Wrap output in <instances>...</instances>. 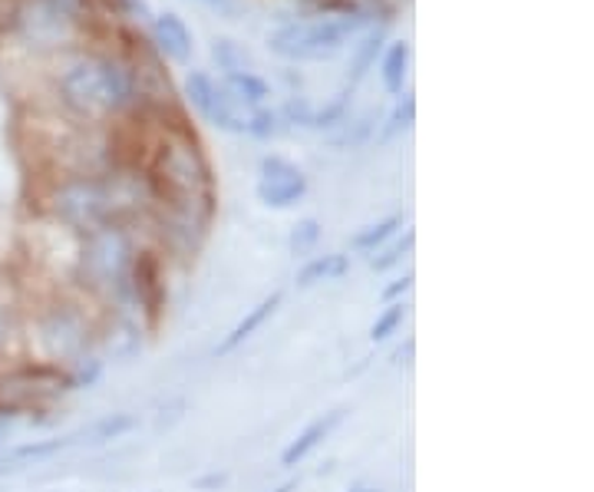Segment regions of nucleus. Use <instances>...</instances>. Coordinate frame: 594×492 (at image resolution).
Returning <instances> with one entry per match:
<instances>
[{"mask_svg":"<svg viewBox=\"0 0 594 492\" xmlns=\"http://www.w3.org/2000/svg\"><path fill=\"white\" fill-rule=\"evenodd\" d=\"M145 320L132 311H116L106 307L100 314V327H96V354L103 361H129L142 351V338H145Z\"/></svg>","mask_w":594,"mask_h":492,"instance_id":"8","label":"nucleus"},{"mask_svg":"<svg viewBox=\"0 0 594 492\" xmlns=\"http://www.w3.org/2000/svg\"><path fill=\"white\" fill-rule=\"evenodd\" d=\"M229 482V472H206V476H198L191 485L198 489V492H216V489H222Z\"/></svg>","mask_w":594,"mask_h":492,"instance_id":"27","label":"nucleus"},{"mask_svg":"<svg viewBox=\"0 0 594 492\" xmlns=\"http://www.w3.org/2000/svg\"><path fill=\"white\" fill-rule=\"evenodd\" d=\"M343 413H347V410H340V407H337V410H327L324 417H317L314 423H307V426L298 433V440H291V443L284 446V453H281V466H284V469L301 466V462H304V459H307V456H311V453H314V449H317V446H321V443H324V440H327V436H330V433L343 423Z\"/></svg>","mask_w":594,"mask_h":492,"instance_id":"11","label":"nucleus"},{"mask_svg":"<svg viewBox=\"0 0 594 492\" xmlns=\"http://www.w3.org/2000/svg\"><path fill=\"white\" fill-rule=\"evenodd\" d=\"M225 90L245 109H261V103L271 96V86L261 77H255L252 70H229L225 73Z\"/></svg>","mask_w":594,"mask_h":492,"instance_id":"16","label":"nucleus"},{"mask_svg":"<svg viewBox=\"0 0 594 492\" xmlns=\"http://www.w3.org/2000/svg\"><path fill=\"white\" fill-rule=\"evenodd\" d=\"M136 258H139V248L123 222H106L80 235L77 265H73V291H80L103 311L106 307L132 311L129 278H132Z\"/></svg>","mask_w":594,"mask_h":492,"instance_id":"2","label":"nucleus"},{"mask_svg":"<svg viewBox=\"0 0 594 492\" xmlns=\"http://www.w3.org/2000/svg\"><path fill=\"white\" fill-rule=\"evenodd\" d=\"M258 202L268 209H291L307 196V176L294 166V162L281 155H268L261 162V176H258Z\"/></svg>","mask_w":594,"mask_h":492,"instance_id":"9","label":"nucleus"},{"mask_svg":"<svg viewBox=\"0 0 594 492\" xmlns=\"http://www.w3.org/2000/svg\"><path fill=\"white\" fill-rule=\"evenodd\" d=\"M410 354H414V341H407V348H400V351H396V354H393V361L400 364V361H404V358H410Z\"/></svg>","mask_w":594,"mask_h":492,"instance_id":"28","label":"nucleus"},{"mask_svg":"<svg viewBox=\"0 0 594 492\" xmlns=\"http://www.w3.org/2000/svg\"><path fill=\"white\" fill-rule=\"evenodd\" d=\"M410 291H414V271H407L404 278H396L393 284H386L380 297H383L386 304H393V301H404V297H407Z\"/></svg>","mask_w":594,"mask_h":492,"instance_id":"26","label":"nucleus"},{"mask_svg":"<svg viewBox=\"0 0 594 492\" xmlns=\"http://www.w3.org/2000/svg\"><path fill=\"white\" fill-rule=\"evenodd\" d=\"M14 27L24 44L37 50H57L73 40L77 24L63 0H21L14 11Z\"/></svg>","mask_w":594,"mask_h":492,"instance_id":"6","label":"nucleus"},{"mask_svg":"<svg viewBox=\"0 0 594 492\" xmlns=\"http://www.w3.org/2000/svg\"><path fill=\"white\" fill-rule=\"evenodd\" d=\"M350 492H380V489L376 485H353Z\"/></svg>","mask_w":594,"mask_h":492,"instance_id":"31","label":"nucleus"},{"mask_svg":"<svg viewBox=\"0 0 594 492\" xmlns=\"http://www.w3.org/2000/svg\"><path fill=\"white\" fill-rule=\"evenodd\" d=\"M100 314L103 307H96L80 291H54L37 301L27 297L21 361L57 367L67 374L77 361L96 351Z\"/></svg>","mask_w":594,"mask_h":492,"instance_id":"1","label":"nucleus"},{"mask_svg":"<svg viewBox=\"0 0 594 492\" xmlns=\"http://www.w3.org/2000/svg\"><path fill=\"white\" fill-rule=\"evenodd\" d=\"M360 21L353 17H327V21H311V24H288L268 37V50L298 60V63H317V60H334L337 54L347 50L350 37L357 34Z\"/></svg>","mask_w":594,"mask_h":492,"instance_id":"5","label":"nucleus"},{"mask_svg":"<svg viewBox=\"0 0 594 492\" xmlns=\"http://www.w3.org/2000/svg\"><path fill=\"white\" fill-rule=\"evenodd\" d=\"M407 314H410V304H407V301H393V304H386V307L376 314L373 327H370V341H373V344L389 341V338L404 327Z\"/></svg>","mask_w":594,"mask_h":492,"instance_id":"18","label":"nucleus"},{"mask_svg":"<svg viewBox=\"0 0 594 492\" xmlns=\"http://www.w3.org/2000/svg\"><path fill=\"white\" fill-rule=\"evenodd\" d=\"M298 489V482L291 479V482H281V485H275V489H268V492H294Z\"/></svg>","mask_w":594,"mask_h":492,"instance_id":"29","label":"nucleus"},{"mask_svg":"<svg viewBox=\"0 0 594 492\" xmlns=\"http://www.w3.org/2000/svg\"><path fill=\"white\" fill-rule=\"evenodd\" d=\"M281 132V116L278 113H271V109H252V116H248V136H255V139H271V136H278Z\"/></svg>","mask_w":594,"mask_h":492,"instance_id":"23","label":"nucleus"},{"mask_svg":"<svg viewBox=\"0 0 594 492\" xmlns=\"http://www.w3.org/2000/svg\"><path fill=\"white\" fill-rule=\"evenodd\" d=\"M216 57H219V63L225 67V73H229V70H248V57H245L232 40H216Z\"/></svg>","mask_w":594,"mask_h":492,"instance_id":"25","label":"nucleus"},{"mask_svg":"<svg viewBox=\"0 0 594 492\" xmlns=\"http://www.w3.org/2000/svg\"><path fill=\"white\" fill-rule=\"evenodd\" d=\"M185 93L191 99V106L202 113L216 129L222 132H235V136H245L248 132V116L252 109L238 106L225 86H219L206 70H191L188 80H185Z\"/></svg>","mask_w":594,"mask_h":492,"instance_id":"7","label":"nucleus"},{"mask_svg":"<svg viewBox=\"0 0 594 492\" xmlns=\"http://www.w3.org/2000/svg\"><path fill=\"white\" fill-rule=\"evenodd\" d=\"M202 4H212V8H229L232 0H202Z\"/></svg>","mask_w":594,"mask_h":492,"instance_id":"30","label":"nucleus"},{"mask_svg":"<svg viewBox=\"0 0 594 492\" xmlns=\"http://www.w3.org/2000/svg\"><path fill=\"white\" fill-rule=\"evenodd\" d=\"M407 63H410V44L400 40V44H393L383 57V86L389 93H400L404 90V77H407Z\"/></svg>","mask_w":594,"mask_h":492,"instance_id":"19","label":"nucleus"},{"mask_svg":"<svg viewBox=\"0 0 594 492\" xmlns=\"http://www.w3.org/2000/svg\"><path fill=\"white\" fill-rule=\"evenodd\" d=\"M129 93L132 90H129L126 73L116 63L100 60V57H86L60 77L63 103L86 119H103L123 109L129 103Z\"/></svg>","mask_w":594,"mask_h":492,"instance_id":"4","label":"nucleus"},{"mask_svg":"<svg viewBox=\"0 0 594 492\" xmlns=\"http://www.w3.org/2000/svg\"><path fill=\"white\" fill-rule=\"evenodd\" d=\"M410 248H414V232L407 229V232H404V238H396L393 245L380 248V255H373V258H370V268H373V271H389L393 265H400V261L410 255Z\"/></svg>","mask_w":594,"mask_h":492,"instance_id":"21","label":"nucleus"},{"mask_svg":"<svg viewBox=\"0 0 594 492\" xmlns=\"http://www.w3.org/2000/svg\"><path fill=\"white\" fill-rule=\"evenodd\" d=\"M380 40H383V31H376V34H370L363 44H360V50H357V57H353V77H350V83H357L363 73H366V67L376 60V50H380Z\"/></svg>","mask_w":594,"mask_h":492,"instance_id":"24","label":"nucleus"},{"mask_svg":"<svg viewBox=\"0 0 594 492\" xmlns=\"http://www.w3.org/2000/svg\"><path fill=\"white\" fill-rule=\"evenodd\" d=\"M136 202L123 192L119 183L103 179H63L50 192V215L73 235H86L106 222H123V209Z\"/></svg>","mask_w":594,"mask_h":492,"instance_id":"3","label":"nucleus"},{"mask_svg":"<svg viewBox=\"0 0 594 492\" xmlns=\"http://www.w3.org/2000/svg\"><path fill=\"white\" fill-rule=\"evenodd\" d=\"M414 113H417V103H414L410 93H404V99L396 103V109L389 113V119H386V126H383V132H380V142H386V139H393L396 132L410 129V126H414Z\"/></svg>","mask_w":594,"mask_h":492,"instance_id":"22","label":"nucleus"},{"mask_svg":"<svg viewBox=\"0 0 594 492\" xmlns=\"http://www.w3.org/2000/svg\"><path fill=\"white\" fill-rule=\"evenodd\" d=\"M24 311H27L24 288L11 274H0V371L21 361Z\"/></svg>","mask_w":594,"mask_h":492,"instance_id":"10","label":"nucleus"},{"mask_svg":"<svg viewBox=\"0 0 594 492\" xmlns=\"http://www.w3.org/2000/svg\"><path fill=\"white\" fill-rule=\"evenodd\" d=\"M400 225H404V215H386V219L360 229V232L350 238V248H353V251H376V248H383V245L396 235V229H400Z\"/></svg>","mask_w":594,"mask_h":492,"instance_id":"17","label":"nucleus"},{"mask_svg":"<svg viewBox=\"0 0 594 492\" xmlns=\"http://www.w3.org/2000/svg\"><path fill=\"white\" fill-rule=\"evenodd\" d=\"M152 34H155V44L165 57H172L178 63H185L191 57V34L175 14H159L152 24Z\"/></svg>","mask_w":594,"mask_h":492,"instance_id":"14","label":"nucleus"},{"mask_svg":"<svg viewBox=\"0 0 594 492\" xmlns=\"http://www.w3.org/2000/svg\"><path fill=\"white\" fill-rule=\"evenodd\" d=\"M350 271V258L340 251H327V255H311V261L298 271V288L307 291L321 281H340Z\"/></svg>","mask_w":594,"mask_h":492,"instance_id":"15","label":"nucleus"},{"mask_svg":"<svg viewBox=\"0 0 594 492\" xmlns=\"http://www.w3.org/2000/svg\"><path fill=\"white\" fill-rule=\"evenodd\" d=\"M321 245V222L317 219H301L294 229H291V238H288V248L294 258H311Z\"/></svg>","mask_w":594,"mask_h":492,"instance_id":"20","label":"nucleus"},{"mask_svg":"<svg viewBox=\"0 0 594 492\" xmlns=\"http://www.w3.org/2000/svg\"><path fill=\"white\" fill-rule=\"evenodd\" d=\"M281 301H284V294H281V291H275V294H268L265 301H258V304H255V307H252V311H248V314H245L235 327H232V331L219 341L216 358H225V354L238 351V348H242V344H245L255 331H258V327H261V324H265V320H268L278 307H281Z\"/></svg>","mask_w":594,"mask_h":492,"instance_id":"13","label":"nucleus"},{"mask_svg":"<svg viewBox=\"0 0 594 492\" xmlns=\"http://www.w3.org/2000/svg\"><path fill=\"white\" fill-rule=\"evenodd\" d=\"M136 426H139V420L132 413H106V417L67 433V440H70V446H106V443L132 433Z\"/></svg>","mask_w":594,"mask_h":492,"instance_id":"12","label":"nucleus"}]
</instances>
